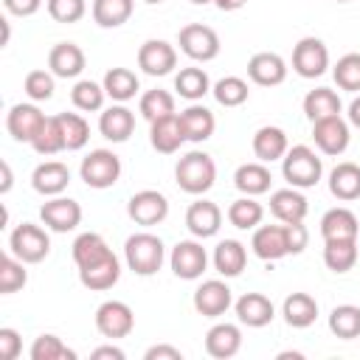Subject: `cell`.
Returning <instances> with one entry per match:
<instances>
[{
	"label": "cell",
	"mask_w": 360,
	"mask_h": 360,
	"mask_svg": "<svg viewBox=\"0 0 360 360\" xmlns=\"http://www.w3.org/2000/svg\"><path fill=\"white\" fill-rule=\"evenodd\" d=\"M219 225H222V211H219L217 202L197 200V202L188 205V211H186V228L191 231V236L208 239V236H214L219 231Z\"/></svg>",
	"instance_id": "cell-18"
},
{
	"label": "cell",
	"mask_w": 360,
	"mask_h": 360,
	"mask_svg": "<svg viewBox=\"0 0 360 360\" xmlns=\"http://www.w3.org/2000/svg\"><path fill=\"white\" fill-rule=\"evenodd\" d=\"M124 259H127V267L138 276H155L166 259V248L160 242V236L149 233V231H141V233H132L127 242H124Z\"/></svg>",
	"instance_id": "cell-1"
},
{
	"label": "cell",
	"mask_w": 360,
	"mask_h": 360,
	"mask_svg": "<svg viewBox=\"0 0 360 360\" xmlns=\"http://www.w3.org/2000/svg\"><path fill=\"white\" fill-rule=\"evenodd\" d=\"M174 177H177V186L186 194H205L217 180V163H214L211 155L194 149V152H188L177 160Z\"/></svg>",
	"instance_id": "cell-2"
},
{
	"label": "cell",
	"mask_w": 360,
	"mask_h": 360,
	"mask_svg": "<svg viewBox=\"0 0 360 360\" xmlns=\"http://www.w3.org/2000/svg\"><path fill=\"white\" fill-rule=\"evenodd\" d=\"M135 0H93V20L101 28H118L132 17Z\"/></svg>",
	"instance_id": "cell-37"
},
{
	"label": "cell",
	"mask_w": 360,
	"mask_h": 360,
	"mask_svg": "<svg viewBox=\"0 0 360 360\" xmlns=\"http://www.w3.org/2000/svg\"><path fill=\"white\" fill-rule=\"evenodd\" d=\"M149 141L158 152L163 155H174L183 141H186V132H183V124H180V115H163L158 121H152V129H149Z\"/></svg>",
	"instance_id": "cell-27"
},
{
	"label": "cell",
	"mask_w": 360,
	"mask_h": 360,
	"mask_svg": "<svg viewBox=\"0 0 360 360\" xmlns=\"http://www.w3.org/2000/svg\"><path fill=\"white\" fill-rule=\"evenodd\" d=\"M169 264H172V273L183 281H194L205 273L208 267V253L205 248L197 242V239H183L172 248V256H169Z\"/></svg>",
	"instance_id": "cell-8"
},
{
	"label": "cell",
	"mask_w": 360,
	"mask_h": 360,
	"mask_svg": "<svg viewBox=\"0 0 360 360\" xmlns=\"http://www.w3.org/2000/svg\"><path fill=\"white\" fill-rule=\"evenodd\" d=\"M270 169L259 160V163H242L236 172H233V186L248 194V197H259L264 191H270Z\"/></svg>",
	"instance_id": "cell-34"
},
{
	"label": "cell",
	"mask_w": 360,
	"mask_h": 360,
	"mask_svg": "<svg viewBox=\"0 0 360 360\" xmlns=\"http://www.w3.org/2000/svg\"><path fill=\"white\" fill-rule=\"evenodd\" d=\"M329 332L340 340H354L360 338V307L354 304H340L329 312Z\"/></svg>",
	"instance_id": "cell-40"
},
{
	"label": "cell",
	"mask_w": 360,
	"mask_h": 360,
	"mask_svg": "<svg viewBox=\"0 0 360 360\" xmlns=\"http://www.w3.org/2000/svg\"><path fill=\"white\" fill-rule=\"evenodd\" d=\"M248 264V250L239 239H222L214 248V267L225 278H236Z\"/></svg>",
	"instance_id": "cell-29"
},
{
	"label": "cell",
	"mask_w": 360,
	"mask_h": 360,
	"mask_svg": "<svg viewBox=\"0 0 360 360\" xmlns=\"http://www.w3.org/2000/svg\"><path fill=\"white\" fill-rule=\"evenodd\" d=\"M174 90L186 98V101H200L205 93H211V79L202 68H183L174 76Z\"/></svg>",
	"instance_id": "cell-39"
},
{
	"label": "cell",
	"mask_w": 360,
	"mask_h": 360,
	"mask_svg": "<svg viewBox=\"0 0 360 360\" xmlns=\"http://www.w3.org/2000/svg\"><path fill=\"white\" fill-rule=\"evenodd\" d=\"M262 217H264V208H262V202H256L253 197H239V200H233L231 205H228V222L233 225V228H239V231H250V228H256L259 222H262Z\"/></svg>",
	"instance_id": "cell-42"
},
{
	"label": "cell",
	"mask_w": 360,
	"mask_h": 360,
	"mask_svg": "<svg viewBox=\"0 0 360 360\" xmlns=\"http://www.w3.org/2000/svg\"><path fill=\"white\" fill-rule=\"evenodd\" d=\"M68 183H70V169L59 160H45L31 174V186L42 197H59L68 188Z\"/></svg>",
	"instance_id": "cell-22"
},
{
	"label": "cell",
	"mask_w": 360,
	"mask_h": 360,
	"mask_svg": "<svg viewBox=\"0 0 360 360\" xmlns=\"http://www.w3.org/2000/svg\"><path fill=\"white\" fill-rule=\"evenodd\" d=\"M233 304L231 287L219 278H208L194 290V309L205 318H219L228 312V307Z\"/></svg>",
	"instance_id": "cell-14"
},
{
	"label": "cell",
	"mask_w": 360,
	"mask_h": 360,
	"mask_svg": "<svg viewBox=\"0 0 360 360\" xmlns=\"http://www.w3.org/2000/svg\"><path fill=\"white\" fill-rule=\"evenodd\" d=\"M101 84H104L107 96H110L112 101H118V104L135 98V93L141 90V82H138V76H135L129 68H110V70L104 73V82H101Z\"/></svg>",
	"instance_id": "cell-36"
},
{
	"label": "cell",
	"mask_w": 360,
	"mask_h": 360,
	"mask_svg": "<svg viewBox=\"0 0 360 360\" xmlns=\"http://www.w3.org/2000/svg\"><path fill=\"white\" fill-rule=\"evenodd\" d=\"M0 169H3V183H0V191L6 194V191L11 188V166L3 160V163H0Z\"/></svg>",
	"instance_id": "cell-59"
},
{
	"label": "cell",
	"mask_w": 360,
	"mask_h": 360,
	"mask_svg": "<svg viewBox=\"0 0 360 360\" xmlns=\"http://www.w3.org/2000/svg\"><path fill=\"white\" fill-rule=\"evenodd\" d=\"M290 143H287V132L281 127H259L253 135V155L262 163H273L281 160L287 155Z\"/></svg>",
	"instance_id": "cell-28"
},
{
	"label": "cell",
	"mask_w": 360,
	"mask_h": 360,
	"mask_svg": "<svg viewBox=\"0 0 360 360\" xmlns=\"http://www.w3.org/2000/svg\"><path fill=\"white\" fill-rule=\"evenodd\" d=\"M329 191H332V197H338L343 202L357 200L360 197V166L352 160L338 163L329 172Z\"/></svg>",
	"instance_id": "cell-31"
},
{
	"label": "cell",
	"mask_w": 360,
	"mask_h": 360,
	"mask_svg": "<svg viewBox=\"0 0 360 360\" xmlns=\"http://www.w3.org/2000/svg\"><path fill=\"white\" fill-rule=\"evenodd\" d=\"M248 0H214V6L219 8V11H236V8H242Z\"/></svg>",
	"instance_id": "cell-58"
},
{
	"label": "cell",
	"mask_w": 360,
	"mask_h": 360,
	"mask_svg": "<svg viewBox=\"0 0 360 360\" xmlns=\"http://www.w3.org/2000/svg\"><path fill=\"white\" fill-rule=\"evenodd\" d=\"M132 129H135V115L124 104H112L98 115V132L112 143H124L132 135Z\"/></svg>",
	"instance_id": "cell-24"
},
{
	"label": "cell",
	"mask_w": 360,
	"mask_h": 360,
	"mask_svg": "<svg viewBox=\"0 0 360 360\" xmlns=\"http://www.w3.org/2000/svg\"><path fill=\"white\" fill-rule=\"evenodd\" d=\"M93 360H101V357H112V360H124L127 354H124V349H118V346H98V349H93V354H90Z\"/></svg>",
	"instance_id": "cell-56"
},
{
	"label": "cell",
	"mask_w": 360,
	"mask_h": 360,
	"mask_svg": "<svg viewBox=\"0 0 360 360\" xmlns=\"http://www.w3.org/2000/svg\"><path fill=\"white\" fill-rule=\"evenodd\" d=\"M211 93H214V98H217L222 107H239V104H245L248 96H250L248 82L239 79V76H225V79H219V82L211 87Z\"/></svg>",
	"instance_id": "cell-45"
},
{
	"label": "cell",
	"mask_w": 360,
	"mask_h": 360,
	"mask_svg": "<svg viewBox=\"0 0 360 360\" xmlns=\"http://www.w3.org/2000/svg\"><path fill=\"white\" fill-rule=\"evenodd\" d=\"M343 104H340V96L332 90V87H315L304 96V115L315 124L321 118H332V115H340Z\"/></svg>",
	"instance_id": "cell-33"
},
{
	"label": "cell",
	"mask_w": 360,
	"mask_h": 360,
	"mask_svg": "<svg viewBox=\"0 0 360 360\" xmlns=\"http://www.w3.org/2000/svg\"><path fill=\"white\" fill-rule=\"evenodd\" d=\"M31 146H34L37 155H56V152L65 149V132H62L59 115H45V121H42L39 132L34 135Z\"/></svg>",
	"instance_id": "cell-41"
},
{
	"label": "cell",
	"mask_w": 360,
	"mask_h": 360,
	"mask_svg": "<svg viewBox=\"0 0 360 360\" xmlns=\"http://www.w3.org/2000/svg\"><path fill=\"white\" fill-rule=\"evenodd\" d=\"M45 6L56 22H79L87 11L84 0H45Z\"/></svg>",
	"instance_id": "cell-51"
},
{
	"label": "cell",
	"mask_w": 360,
	"mask_h": 360,
	"mask_svg": "<svg viewBox=\"0 0 360 360\" xmlns=\"http://www.w3.org/2000/svg\"><path fill=\"white\" fill-rule=\"evenodd\" d=\"M312 141L323 155H343L349 149L352 132H349V121L340 115L332 118H321L312 124Z\"/></svg>",
	"instance_id": "cell-11"
},
{
	"label": "cell",
	"mask_w": 360,
	"mask_h": 360,
	"mask_svg": "<svg viewBox=\"0 0 360 360\" xmlns=\"http://www.w3.org/2000/svg\"><path fill=\"white\" fill-rule=\"evenodd\" d=\"M22 352V338L17 335V329L3 326L0 329V360H17Z\"/></svg>",
	"instance_id": "cell-52"
},
{
	"label": "cell",
	"mask_w": 360,
	"mask_h": 360,
	"mask_svg": "<svg viewBox=\"0 0 360 360\" xmlns=\"http://www.w3.org/2000/svg\"><path fill=\"white\" fill-rule=\"evenodd\" d=\"M146 3H152V6H155V3H163V0H146Z\"/></svg>",
	"instance_id": "cell-61"
},
{
	"label": "cell",
	"mask_w": 360,
	"mask_h": 360,
	"mask_svg": "<svg viewBox=\"0 0 360 360\" xmlns=\"http://www.w3.org/2000/svg\"><path fill=\"white\" fill-rule=\"evenodd\" d=\"M335 84L349 93H360V53H343L332 68Z\"/></svg>",
	"instance_id": "cell-48"
},
{
	"label": "cell",
	"mask_w": 360,
	"mask_h": 360,
	"mask_svg": "<svg viewBox=\"0 0 360 360\" xmlns=\"http://www.w3.org/2000/svg\"><path fill=\"white\" fill-rule=\"evenodd\" d=\"M281 315L292 329H307L318 318V301L309 292H292L281 304Z\"/></svg>",
	"instance_id": "cell-30"
},
{
	"label": "cell",
	"mask_w": 360,
	"mask_h": 360,
	"mask_svg": "<svg viewBox=\"0 0 360 360\" xmlns=\"http://www.w3.org/2000/svg\"><path fill=\"white\" fill-rule=\"evenodd\" d=\"M338 3H349V0H338Z\"/></svg>",
	"instance_id": "cell-62"
},
{
	"label": "cell",
	"mask_w": 360,
	"mask_h": 360,
	"mask_svg": "<svg viewBox=\"0 0 360 360\" xmlns=\"http://www.w3.org/2000/svg\"><path fill=\"white\" fill-rule=\"evenodd\" d=\"M323 264L332 273H349L357 264V239H326Z\"/></svg>",
	"instance_id": "cell-35"
},
{
	"label": "cell",
	"mask_w": 360,
	"mask_h": 360,
	"mask_svg": "<svg viewBox=\"0 0 360 360\" xmlns=\"http://www.w3.org/2000/svg\"><path fill=\"white\" fill-rule=\"evenodd\" d=\"M104 96H107L104 84L90 82V79L76 82L73 90H70V101H73V107L82 110V112H96V110H101V107H104Z\"/></svg>",
	"instance_id": "cell-43"
},
{
	"label": "cell",
	"mask_w": 360,
	"mask_h": 360,
	"mask_svg": "<svg viewBox=\"0 0 360 360\" xmlns=\"http://www.w3.org/2000/svg\"><path fill=\"white\" fill-rule=\"evenodd\" d=\"M8 250L25 264H37L51 253V236L45 233V228H39L34 222H22L11 231Z\"/></svg>",
	"instance_id": "cell-4"
},
{
	"label": "cell",
	"mask_w": 360,
	"mask_h": 360,
	"mask_svg": "<svg viewBox=\"0 0 360 360\" xmlns=\"http://www.w3.org/2000/svg\"><path fill=\"white\" fill-rule=\"evenodd\" d=\"M62 121V132H65V149L76 152L90 141V124L84 121V115L79 112H59Z\"/></svg>",
	"instance_id": "cell-47"
},
{
	"label": "cell",
	"mask_w": 360,
	"mask_h": 360,
	"mask_svg": "<svg viewBox=\"0 0 360 360\" xmlns=\"http://www.w3.org/2000/svg\"><path fill=\"white\" fill-rule=\"evenodd\" d=\"M248 76L259 87H276L287 79V62L273 51H259L248 62Z\"/></svg>",
	"instance_id": "cell-15"
},
{
	"label": "cell",
	"mask_w": 360,
	"mask_h": 360,
	"mask_svg": "<svg viewBox=\"0 0 360 360\" xmlns=\"http://www.w3.org/2000/svg\"><path fill=\"white\" fill-rule=\"evenodd\" d=\"M39 219L45 222V228L56 231V233H68L82 222V205L70 197H51L48 202H42L39 208Z\"/></svg>",
	"instance_id": "cell-12"
},
{
	"label": "cell",
	"mask_w": 360,
	"mask_h": 360,
	"mask_svg": "<svg viewBox=\"0 0 360 360\" xmlns=\"http://www.w3.org/2000/svg\"><path fill=\"white\" fill-rule=\"evenodd\" d=\"M127 214L135 225H160L166 217H169V200L155 191V188H143V191H135L127 202Z\"/></svg>",
	"instance_id": "cell-9"
},
{
	"label": "cell",
	"mask_w": 360,
	"mask_h": 360,
	"mask_svg": "<svg viewBox=\"0 0 360 360\" xmlns=\"http://www.w3.org/2000/svg\"><path fill=\"white\" fill-rule=\"evenodd\" d=\"M177 45L194 62H211L219 56V37L211 25H202V22L183 25L177 34Z\"/></svg>",
	"instance_id": "cell-6"
},
{
	"label": "cell",
	"mask_w": 360,
	"mask_h": 360,
	"mask_svg": "<svg viewBox=\"0 0 360 360\" xmlns=\"http://www.w3.org/2000/svg\"><path fill=\"white\" fill-rule=\"evenodd\" d=\"M177 65V51L166 39H146L138 48V68L146 76H166Z\"/></svg>",
	"instance_id": "cell-13"
},
{
	"label": "cell",
	"mask_w": 360,
	"mask_h": 360,
	"mask_svg": "<svg viewBox=\"0 0 360 360\" xmlns=\"http://www.w3.org/2000/svg\"><path fill=\"white\" fill-rule=\"evenodd\" d=\"M48 68L56 79H76L84 70V51L76 42H56L48 51Z\"/></svg>",
	"instance_id": "cell-21"
},
{
	"label": "cell",
	"mask_w": 360,
	"mask_h": 360,
	"mask_svg": "<svg viewBox=\"0 0 360 360\" xmlns=\"http://www.w3.org/2000/svg\"><path fill=\"white\" fill-rule=\"evenodd\" d=\"M281 174L292 188H312L323 174V163L309 146L298 143L281 158Z\"/></svg>",
	"instance_id": "cell-3"
},
{
	"label": "cell",
	"mask_w": 360,
	"mask_h": 360,
	"mask_svg": "<svg viewBox=\"0 0 360 360\" xmlns=\"http://www.w3.org/2000/svg\"><path fill=\"white\" fill-rule=\"evenodd\" d=\"M284 231H287V248H290V253H292V256L304 253V248H307V242H309L307 225H304V222H284Z\"/></svg>",
	"instance_id": "cell-53"
},
{
	"label": "cell",
	"mask_w": 360,
	"mask_h": 360,
	"mask_svg": "<svg viewBox=\"0 0 360 360\" xmlns=\"http://www.w3.org/2000/svg\"><path fill=\"white\" fill-rule=\"evenodd\" d=\"M242 349V329L236 323H214L205 332V352L214 360H228L233 354H239Z\"/></svg>",
	"instance_id": "cell-20"
},
{
	"label": "cell",
	"mask_w": 360,
	"mask_h": 360,
	"mask_svg": "<svg viewBox=\"0 0 360 360\" xmlns=\"http://www.w3.org/2000/svg\"><path fill=\"white\" fill-rule=\"evenodd\" d=\"M3 8L17 17H31L42 8V0H3Z\"/></svg>",
	"instance_id": "cell-54"
},
{
	"label": "cell",
	"mask_w": 360,
	"mask_h": 360,
	"mask_svg": "<svg viewBox=\"0 0 360 360\" xmlns=\"http://www.w3.org/2000/svg\"><path fill=\"white\" fill-rule=\"evenodd\" d=\"M25 96L31 101H48L53 96V73L51 70H31L22 82Z\"/></svg>",
	"instance_id": "cell-50"
},
{
	"label": "cell",
	"mask_w": 360,
	"mask_h": 360,
	"mask_svg": "<svg viewBox=\"0 0 360 360\" xmlns=\"http://www.w3.org/2000/svg\"><path fill=\"white\" fill-rule=\"evenodd\" d=\"M357 231H360L357 217L349 208H343V205L329 208L321 217V236H323V242L326 239H357Z\"/></svg>",
	"instance_id": "cell-32"
},
{
	"label": "cell",
	"mask_w": 360,
	"mask_h": 360,
	"mask_svg": "<svg viewBox=\"0 0 360 360\" xmlns=\"http://www.w3.org/2000/svg\"><path fill=\"white\" fill-rule=\"evenodd\" d=\"M45 121V112H39L37 104H14L6 115V129L14 141H22V143H31L34 135L39 132Z\"/></svg>",
	"instance_id": "cell-17"
},
{
	"label": "cell",
	"mask_w": 360,
	"mask_h": 360,
	"mask_svg": "<svg viewBox=\"0 0 360 360\" xmlns=\"http://www.w3.org/2000/svg\"><path fill=\"white\" fill-rule=\"evenodd\" d=\"M121 278V262L115 253L104 256L101 262L96 264H87V267H79V281L87 287V290H96V292H104V290H112Z\"/></svg>",
	"instance_id": "cell-23"
},
{
	"label": "cell",
	"mask_w": 360,
	"mask_h": 360,
	"mask_svg": "<svg viewBox=\"0 0 360 360\" xmlns=\"http://www.w3.org/2000/svg\"><path fill=\"white\" fill-rule=\"evenodd\" d=\"M250 248H253V253H256L262 262H278V259L290 256L284 222H281V225H259V228L253 231Z\"/></svg>",
	"instance_id": "cell-16"
},
{
	"label": "cell",
	"mask_w": 360,
	"mask_h": 360,
	"mask_svg": "<svg viewBox=\"0 0 360 360\" xmlns=\"http://www.w3.org/2000/svg\"><path fill=\"white\" fill-rule=\"evenodd\" d=\"M110 253H112V250H110V245L104 242V236H98V233H93V231L79 233V236L73 239V262H76V267L96 264V262H101V259L110 256Z\"/></svg>",
	"instance_id": "cell-38"
},
{
	"label": "cell",
	"mask_w": 360,
	"mask_h": 360,
	"mask_svg": "<svg viewBox=\"0 0 360 360\" xmlns=\"http://www.w3.org/2000/svg\"><path fill=\"white\" fill-rule=\"evenodd\" d=\"M346 115H349V124L360 129V96H357V98L349 104V112H346Z\"/></svg>",
	"instance_id": "cell-57"
},
{
	"label": "cell",
	"mask_w": 360,
	"mask_h": 360,
	"mask_svg": "<svg viewBox=\"0 0 360 360\" xmlns=\"http://www.w3.org/2000/svg\"><path fill=\"white\" fill-rule=\"evenodd\" d=\"M233 309H236L239 323H245V326H250V329H262V326H267V323L276 318L273 301H270L267 295H262V292H245V295L233 304Z\"/></svg>",
	"instance_id": "cell-19"
},
{
	"label": "cell",
	"mask_w": 360,
	"mask_h": 360,
	"mask_svg": "<svg viewBox=\"0 0 360 360\" xmlns=\"http://www.w3.org/2000/svg\"><path fill=\"white\" fill-rule=\"evenodd\" d=\"M194 6H205V3H214V0H191Z\"/></svg>",
	"instance_id": "cell-60"
},
{
	"label": "cell",
	"mask_w": 360,
	"mask_h": 360,
	"mask_svg": "<svg viewBox=\"0 0 360 360\" xmlns=\"http://www.w3.org/2000/svg\"><path fill=\"white\" fill-rule=\"evenodd\" d=\"M309 205H307V197L298 191V188H278L270 194V214L278 219V222H304Z\"/></svg>",
	"instance_id": "cell-25"
},
{
	"label": "cell",
	"mask_w": 360,
	"mask_h": 360,
	"mask_svg": "<svg viewBox=\"0 0 360 360\" xmlns=\"http://www.w3.org/2000/svg\"><path fill=\"white\" fill-rule=\"evenodd\" d=\"M79 174L90 188H110L121 177V158L110 149H93L87 158H82Z\"/></svg>",
	"instance_id": "cell-5"
},
{
	"label": "cell",
	"mask_w": 360,
	"mask_h": 360,
	"mask_svg": "<svg viewBox=\"0 0 360 360\" xmlns=\"http://www.w3.org/2000/svg\"><path fill=\"white\" fill-rule=\"evenodd\" d=\"M143 360H183V352L174 349V346L160 343V346H149L146 354H143Z\"/></svg>",
	"instance_id": "cell-55"
},
{
	"label": "cell",
	"mask_w": 360,
	"mask_h": 360,
	"mask_svg": "<svg viewBox=\"0 0 360 360\" xmlns=\"http://www.w3.org/2000/svg\"><path fill=\"white\" fill-rule=\"evenodd\" d=\"M138 110H141V115L152 124V121H158V118L174 112V96H172L169 90H146V93L141 96Z\"/></svg>",
	"instance_id": "cell-46"
},
{
	"label": "cell",
	"mask_w": 360,
	"mask_h": 360,
	"mask_svg": "<svg viewBox=\"0 0 360 360\" xmlns=\"http://www.w3.org/2000/svg\"><path fill=\"white\" fill-rule=\"evenodd\" d=\"M329 68V48L318 37H304L292 48V70L301 79H318Z\"/></svg>",
	"instance_id": "cell-7"
},
{
	"label": "cell",
	"mask_w": 360,
	"mask_h": 360,
	"mask_svg": "<svg viewBox=\"0 0 360 360\" xmlns=\"http://www.w3.org/2000/svg\"><path fill=\"white\" fill-rule=\"evenodd\" d=\"M25 281H28L25 262H20L14 253L11 256H3L0 259V292L3 295H11L20 287H25Z\"/></svg>",
	"instance_id": "cell-49"
},
{
	"label": "cell",
	"mask_w": 360,
	"mask_h": 360,
	"mask_svg": "<svg viewBox=\"0 0 360 360\" xmlns=\"http://www.w3.org/2000/svg\"><path fill=\"white\" fill-rule=\"evenodd\" d=\"M180 124H183L186 141H191V143L208 141V138L214 135V129H217L214 112H211L208 107H202V104H194V101L180 112Z\"/></svg>",
	"instance_id": "cell-26"
},
{
	"label": "cell",
	"mask_w": 360,
	"mask_h": 360,
	"mask_svg": "<svg viewBox=\"0 0 360 360\" xmlns=\"http://www.w3.org/2000/svg\"><path fill=\"white\" fill-rule=\"evenodd\" d=\"M96 329L104 338H110V340L127 338L135 329V312H132V307L124 304V301H115V298L98 304V309H96Z\"/></svg>",
	"instance_id": "cell-10"
},
{
	"label": "cell",
	"mask_w": 360,
	"mask_h": 360,
	"mask_svg": "<svg viewBox=\"0 0 360 360\" xmlns=\"http://www.w3.org/2000/svg\"><path fill=\"white\" fill-rule=\"evenodd\" d=\"M28 357L31 360H76V352L68 349L62 343V338H56V335L48 332V335L34 338V343L28 349Z\"/></svg>",
	"instance_id": "cell-44"
}]
</instances>
